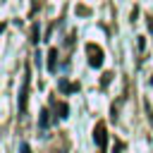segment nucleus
I'll list each match as a JSON object with an SVG mask.
<instances>
[{"label":"nucleus","instance_id":"nucleus-10","mask_svg":"<svg viewBox=\"0 0 153 153\" xmlns=\"http://www.w3.org/2000/svg\"><path fill=\"white\" fill-rule=\"evenodd\" d=\"M36 5H38V0H33V7H36Z\"/></svg>","mask_w":153,"mask_h":153},{"label":"nucleus","instance_id":"nucleus-8","mask_svg":"<svg viewBox=\"0 0 153 153\" xmlns=\"http://www.w3.org/2000/svg\"><path fill=\"white\" fill-rule=\"evenodd\" d=\"M22 153H31V151H29V146H26V143H22Z\"/></svg>","mask_w":153,"mask_h":153},{"label":"nucleus","instance_id":"nucleus-3","mask_svg":"<svg viewBox=\"0 0 153 153\" xmlns=\"http://www.w3.org/2000/svg\"><path fill=\"white\" fill-rule=\"evenodd\" d=\"M29 84H31V76H29V69L24 74V86H22V96H19V112L24 115L26 112V100H29Z\"/></svg>","mask_w":153,"mask_h":153},{"label":"nucleus","instance_id":"nucleus-4","mask_svg":"<svg viewBox=\"0 0 153 153\" xmlns=\"http://www.w3.org/2000/svg\"><path fill=\"white\" fill-rule=\"evenodd\" d=\"M57 69V48H50L48 50V72H55Z\"/></svg>","mask_w":153,"mask_h":153},{"label":"nucleus","instance_id":"nucleus-9","mask_svg":"<svg viewBox=\"0 0 153 153\" xmlns=\"http://www.w3.org/2000/svg\"><path fill=\"white\" fill-rule=\"evenodd\" d=\"M148 29H151V33H153V17L148 19Z\"/></svg>","mask_w":153,"mask_h":153},{"label":"nucleus","instance_id":"nucleus-7","mask_svg":"<svg viewBox=\"0 0 153 153\" xmlns=\"http://www.w3.org/2000/svg\"><path fill=\"white\" fill-rule=\"evenodd\" d=\"M55 112H60V117H67V112H69V108H67L65 103H55Z\"/></svg>","mask_w":153,"mask_h":153},{"label":"nucleus","instance_id":"nucleus-5","mask_svg":"<svg viewBox=\"0 0 153 153\" xmlns=\"http://www.w3.org/2000/svg\"><path fill=\"white\" fill-rule=\"evenodd\" d=\"M60 91H62V93H76V91H79V84H69V81L62 79V81H60Z\"/></svg>","mask_w":153,"mask_h":153},{"label":"nucleus","instance_id":"nucleus-6","mask_svg":"<svg viewBox=\"0 0 153 153\" xmlns=\"http://www.w3.org/2000/svg\"><path fill=\"white\" fill-rule=\"evenodd\" d=\"M38 124H41V129H45V127L50 124V112H48V110L41 112V122H38Z\"/></svg>","mask_w":153,"mask_h":153},{"label":"nucleus","instance_id":"nucleus-2","mask_svg":"<svg viewBox=\"0 0 153 153\" xmlns=\"http://www.w3.org/2000/svg\"><path fill=\"white\" fill-rule=\"evenodd\" d=\"M93 141L98 143V151L105 153V146H108V129H105L103 122H98V124L93 127Z\"/></svg>","mask_w":153,"mask_h":153},{"label":"nucleus","instance_id":"nucleus-1","mask_svg":"<svg viewBox=\"0 0 153 153\" xmlns=\"http://www.w3.org/2000/svg\"><path fill=\"white\" fill-rule=\"evenodd\" d=\"M86 55H88V65H91V67H100V65H103V48H100V45L88 43V45H86Z\"/></svg>","mask_w":153,"mask_h":153}]
</instances>
